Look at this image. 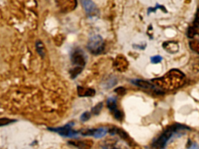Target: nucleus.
I'll return each instance as SVG.
<instances>
[{"mask_svg": "<svg viewBox=\"0 0 199 149\" xmlns=\"http://www.w3.org/2000/svg\"><path fill=\"white\" fill-rule=\"evenodd\" d=\"M158 86L161 87H168L169 88H177L180 86L184 82L183 74L177 70H172L165 76L160 79H156L152 80Z\"/></svg>", "mask_w": 199, "mask_h": 149, "instance_id": "nucleus-1", "label": "nucleus"}, {"mask_svg": "<svg viewBox=\"0 0 199 149\" xmlns=\"http://www.w3.org/2000/svg\"><path fill=\"white\" fill-rule=\"evenodd\" d=\"M87 47L94 55H97L102 54L105 50V42L102 37L99 35L92 36L88 40Z\"/></svg>", "mask_w": 199, "mask_h": 149, "instance_id": "nucleus-2", "label": "nucleus"}, {"mask_svg": "<svg viewBox=\"0 0 199 149\" xmlns=\"http://www.w3.org/2000/svg\"><path fill=\"white\" fill-rule=\"evenodd\" d=\"M74 124V122H71L61 127L47 128V129L51 132L57 133L64 137L77 138L80 133V131L73 130L72 129Z\"/></svg>", "mask_w": 199, "mask_h": 149, "instance_id": "nucleus-3", "label": "nucleus"}, {"mask_svg": "<svg viewBox=\"0 0 199 149\" xmlns=\"http://www.w3.org/2000/svg\"><path fill=\"white\" fill-rule=\"evenodd\" d=\"M71 61L74 67L84 69L87 63V57L84 51L80 48L74 49L71 55Z\"/></svg>", "mask_w": 199, "mask_h": 149, "instance_id": "nucleus-4", "label": "nucleus"}, {"mask_svg": "<svg viewBox=\"0 0 199 149\" xmlns=\"http://www.w3.org/2000/svg\"><path fill=\"white\" fill-rule=\"evenodd\" d=\"M81 3L87 14L89 17H94L98 14V9L97 6L92 1H91V0H83V1H81Z\"/></svg>", "mask_w": 199, "mask_h": 149, "instance_id": "nucleus-5", "label": "nucleus"}, {"mask_svg": "<svg viewBox=\"0 0 199 149\" xmlns=\"http://www.w3.org/2000/svg\"><path fill=\"white\" fill-rule=\"evenodd\" d=\"M68 143L76 147L78 149H90L93 145V141L91 140L70 141Z\"/></svg>", "mask_w": 199, "mask_h": 149, "instance_id": "nucleus-6", "label": "nucleus"}, {"mask_svg": "<svg viewBox=\"0 0 199 149\" xmlns=\"http://www.w3.org/2000/svg\"><path fill=\"white\" fill-rule=\"evenodd\" d=\"M163 49L170 54H175L179 51V45L175 42H165L163 43Z\"/></svg>", "mask_w": 199, "mask_h": 149, "instance_id": "nucleus-7", "label": "nucleus"}, {"mask_svg": "<svg viewBox=\"0 0 199 149\" xmlns=\"http://www.w3.org/2000/svg\"><path fill=\"white\" fill-rule=\"evenodd\" d=\"M77 92L78 96L82 97H92L95 95L96 91L91 88H85L78 86L77 87Z\"/></svg>", "mask_w": 199, "mask_h": 149, "instance_id": "nucleus-8", "label": "nucleus"}, {"mask_svg": "<svg viewBox=\"0 0 199 149\" xmlns=\"http://www.w3.org/2000/svg\"><path fill=\"white\" fill-rule=\"evenodd\" d=\"M128 66L126 59L123 56H119L116 58L115 63V67L119 71H124Z\"/></svg>", "mask_w": 199, "mask_h": 149, "instance_id": "nucleus-9", "label": "nucleus"}, {"mask_svg": "<svg viewBox=\"0 0 199 149\" xmlns=\"http://www.w3.org/2000/svg\"><path fill=\"white\" fill-rule=\"evenodd\" d=\"M131 83L134 85L144 89H154L153 85L149 83V82L141 80V79H134L131 80Z\"/></svg>", "mask_w": 199, "mask_h": 149, "instance_id": "nucleus-10", "label": "nucleus"}, {"mask_svg": "<svg viewBox=\"0 0 199 149\" xmlns=\"http://www.w3.org/2000/svg\"><path fill=\"white\" fill-rule=\"evenodd\" d=\"M168 140H169V139L163 133L160 137H159L156 139V140L154 143L153 145L155 147L162 148L165 146Z\"/></svg>", "mask_w": 199, "mask_h": 149, "instance_id": "nucleus-11", "label": "nucleus"}, {"mask_svg": "<svg viewBox=\"0 0 199 149\" xmlns=\"http://www.w3.org/2000/svg\"><path fill=\"white\" fill-rule=\"evenodd\" d=\"M107 106L112 112L116 111L117 108V98L115 97H110L107 100Z\"/></svg>", "mask_w": 199, "mask_h": 149, "instance_id": "nucleus-12", "label": "nucleus"}, {"mask_svg": "<svg viewBox=\"0 0 199 149\" xmlns=\"http://www.w3.org/2000/svg\"><path fill=\"white\" fill-rule=\"evenodd\" d=\"M108 132V128H105V127H101V128L95 129L94 137L96 139H101L104 137Z\"/></svg>", "mask_w": 199, "mask_h": 149, "instance_id": "nucleus-13", "label": "nucleus"}, {"mask_svg": "<svg viewBox=\"0 0 199 149\" xmlns=\"http://www.w3.org/2000/svg\"><path fill=\"white\" fill-rule=\"evenodd\" d=\"M117 83V79L114 76H111L110 77L106 82H105V88H108V89H109L113 86H115L116 84Z\"/></svg>", "mask_w": 199, "mask_h": 149, "instance_id": "nucleus-14", "label": "nucleus"}, {"mask_svg": "<svg viewBox=\"0 0 199 149\" xmlns=\"http://www.w3.org/2000/svg\"><path fill=\"white\" fill-rule=\"evenodd\" d=\"M199 30L194 28V26H190L187 32V36L189 38L192 39L196 35H198Z\"/></svg>", "mask_w": 199, "mask_h": 149, "instance_id": "nucleus-15", "label": "nucleus"}, {"mask_svg": "<svg viewBox=\"0 0 199 149\" xmlns=\"http://www.w3.org/2000/svg\"><path fill=\"white\" fill-rule=\"evenodd\" d=\"M103 104L102 102H100L99 103H98L97 104H96L94 107L92 108L91 109V112L94 115H98L99 114V113L101 112V110L103 108Z\"/></svg>", "mask_w": 199, "mask_h": 149, "instance_id": "nucleus-16", "label": "nucleus"}, {"mask_svg": "<svg viewBox=\"0 0 199 149\" xmlns=\"http://www.w3.org/2000/svg\"><path fill=\"white\" fill-rule=\"evenodd\" d=\"M36 49H37V52L38 54L41 56V57H44L45 55V50H44V46L42 42L38 40L36 43Z\"/></svg>", "mask_w": 199, "mask_h": 149, "instance_id": "nucleus-17", "label": "nucleus"}, {"mask_svg": "<svg viewBox=\"0 0 199 149\" xmlns=\"http://www.w3.org/2000/svg\"><path fill=\"white\" fill-rule=\"evenodd\" d=\"M95 129H84L80 130V133L84 136H94Z\"/></svg>", "mask_w": 199, "mask_h": 149, "instance_id": "nucleus-18", "label": "nucleus"}, {"mask_svg": "<svg viewBox=\"0 0 199 149\" xmlns=\"http://www.w3.org/2000/svg\"><path fill=\"white\" fill-rule=\"evenodd\" d=\"M17 120L14 119H10L7 118H2L0 119V126H6L8 125L10 123H14L17 122Z\"/></svg>", "mask_w": 199, "mask_h": 149, "instance_id": "nucleus-19", "label": "nucleus"}, {"mask_svg": "<svg viewBox=\"0 0 199 149\" xmlns=\"http://www.w3.org/2000/svg\"><path fill=\"white\" fill-rule=\"evenodd\" d=\"M190 49L195 53L199 54V41H193L190 42L189 43Z\"/></svg>", "mask_w": 199, "mask_h": 149, "instance_id": "nucleus-20", "label": "nucleus"}, {"mask_svg": "<svg viewBox=\"0 0 199 149\" xmlns=\"http://www.w3.org/2000/svg\"><path fill=\"white\" fill-rule=\"evenodd\" d=\"M116 134H117L123 139H127L128 137V134L124 130L118 128H116Z\"/></svg>", "mask_w": 199, "mask_h": 149, "instance_id": "nucleus-21", "label": "nucleus"}, {"mask_svg": "<svg viewBox=\"0 0 199 149\" xmlns=\"http://www.w3.org/2000/svg\"><path fill=\"white\" fill-rule=\"evenodd\" d=\"M113 116L118 121H122L123 119V117H124V115H123V113L119 109H117L116 111H115L113 112Z\"/></svg>", "mask_w": 199, "mask_h": 149, "instance_id": "nucleus-22", "label": "nucleus"}, {"mask_svg": "<svg viewBox=\"0 0 199 149\" xmlns=\"http://www.w3.org/2000/svg\"><path fill=\"white\" fill-rule=\"evenodd\" d=\"M91 117V113L89 111L84 112L80 116V120L82 122H86L88 121Z\"/></svg>", "mask_w": 199, "mask_h": 149, "instance_id": "nucleus-23", "label": "nucleus"}, {"mask_svg": "<svg viewBox=\"0 0 199 149\" xmlns=\"http://www.w3.org/2000/svg\"><path fill=\"white\" fill-rule=\"evenodd\" d=\"M193 26L199 30V9H198L196 12L195 19L193 22Z\"/></svg>", "mask_w": 199, "mask_h": 149, "instance_id": "nucleus-24", "label": "nucleus"}, {"mask_svg": "<svg viewBox=\"0 0 199 149\" xmlns=\"http://www.w3.org/2000/svg\"><path fill=\"white\" fill-rule=\"evenodd\" d=\"M158 8H161V9H162V10L165 12H166V9L163 7V6H160V5H159V4H156V7H155V8H149L148 10V14H149V13H151V12H155L156 11V10H157Z\"/></svg>", "mask_w": 199, "mask_h": 149, "instance_id": "nucleus-25", "label": "nucleus"}, {"mask_svg": "<svg viewBox=\"0 0 199 149\" xmlns=\"http://www.w3.org/2000/svg\"><path fill=\"white\" fill-rule=\"evenodd\" d=\"M162 60V57L160 55H155L151 58V62L152 64H158L161 62Z\"/></svg>", "mask_w": 199, "mask_h": 149, "instance_id": "nucleus-26", "label": "nucleus"}, {"mask_svg": "<svg viewBox=\"0 0 199 149\" xmlns=\"http://www.w3.org/2000/svg\"><path fill=\"white\" fill-rule=\"evenodd\" d=\"M114 91L117 93L119 95H123L126 93V89L123 87H119L114 90Z\"/></svg>", "mask_w": 199, "mask_h": 149, "instance_id": "nucleus-27", "label": "nucleus"}, {"mask_svg": "<svg viewBox=\"0 0 199 149\" xmlns=\"http://www.w3.org/2000/svg\"><path fill=\"white\" fill-rule=\"evenodd\" d=\"M190 149H199V146L197 143H193Z\"/></svg>", "mask_w": 199, "mask_h": 149, "instance_id": "nucleus-28", "label": "nucleus"}, {"mask_svg": "<svg viewBox=\"0 0 199 149\" xmlns=\"http://www.w3.org/2000/svg\"><path fill=\"white\" fill-rule=\"evenodd\" d=\"M192 144H193L192 142L191 141V140H190V139H189V140H188V141H187V144H186V147H187V148H190L191 147Z\"/></svg>", "mask_w": 199, "mask_h": 149, "instance_id": "nucleus-29", "label": "nucleus"}, {"mask_svg": "<svg viewBox=\"0 0 199 149\" xmlns=\"http://www.w3.org/2000/svg\"><path fill=\"white\" fill-rule=\"evenodd\" d=\"M111 149H119V148H116V147H113V148H111Z\"/></svg>", "mask_w": 199, "mask_h": 149, "instance_id": "nucleus-30", "label": "nucleus"}]
</instances>
